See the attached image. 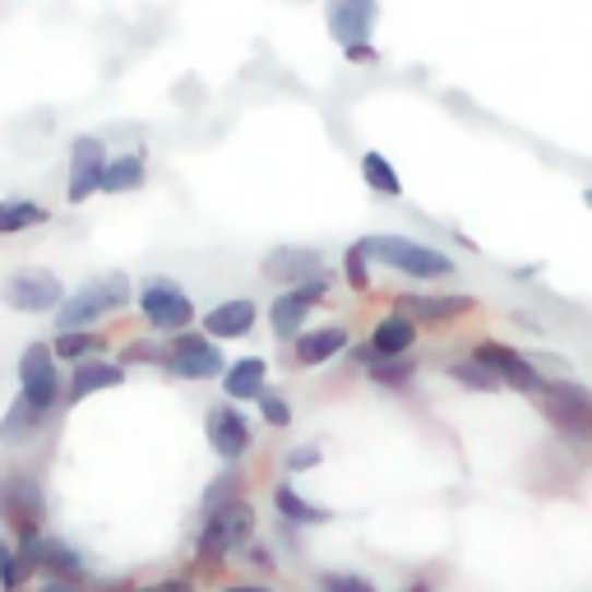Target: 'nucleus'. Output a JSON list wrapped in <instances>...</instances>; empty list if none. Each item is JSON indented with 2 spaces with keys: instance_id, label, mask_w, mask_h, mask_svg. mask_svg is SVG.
<instances>
[{
  "instance_id": "nucleus-14",
  "label": "nucleus",
  "mask_w": 592,
  "mask_h": 592,
  "mask_svg": "<svg viewBox=\"0 0 592 592\" xmlns=\"http://www.w3.org/2000/svg\"><path fill=\"white\" fill-rule=\"evenodd\" d=\"M260 273L279 287H296V283L315 279V273H324V260H320V250H310V246H273L264 254Z\"/></svg>"
},
{
  "instance_id": "nucleus-33",
  "label": "nucleus",
  "mask_w": 592,
  "mask_h": 592,
  "mask_svg": "<svg viewBox=\"0 0 592 592\" xmlns=\"http://www.w3.org/2000/svg\"><path fill=\"white\" fill-rule=\"evenodd\" d=\"M241 496V477H236V472L227 467L223 477H213V486L204 490V514H213V509H223L227 500H236Z\"/></svg>"
},
{
  "instance_id": "nucleus-20",
  "label": "nucleus",
  "mask_w": 592,
  "mask_h": 592,
  "mask_svg": "<svg viewBox=\"0 0 592 592\" xmlns=\"http://www.w3.org/2000/svg\"><path fill=\"white\" fill-rule=\"evenodd\" d=\"M417 329H422L417 320H407L403 310H393L370 329V352H380V357H407V352L417 347Z\"/></svg>"
},
{
  "instance_id": "nucleus-7",
  "label": "nucleus",
  "mask_w": 592,
  "mask_h": 592,
  "mask_svg": "<svg viewBox=\"0 0 592 592\" xmlns=\"http://www.w3.org/2000/svg\"><path fill=\"white\" fill-rule=\"evenodd\" d=\"M5 306L19 315H56V306L66 301V283L56 279L51 269H19L0 287Z\"/></svg>"
},
{
  "instance_id": "nucleus-45",
  "label": "nucleus",
  "mask_w": 592,
  "mask_h": 592,
  "mask_svg": "<svg viewBox=\"0 0 592 592\" xmlns=\"http://www.w3.org/2000/svg\"><path fill=\"white\" fill-rule=\"evenodd\" d=\"M583 204H588V209H592V186H583Z\"/></svg>"
},
{
  "instance_id": "nucleus-2",
  "label": "nucleus",
  "mask_w": 592,
  "mask_h": 592,
  "mask_svg": "<svg viewBox=\"0 0 592 592\" xmlns=\"http://www.w3.org/2000/svg\"><path fill=\"white\" fill-rule=\"evenodd\" d=\"M366 250H370V260H380L384 269L393 273H407V279H422V283H440V279H453V264L445 250L436 246H426V241H412V236H366Z\"/></svg>"
},
{
  "instance_id": "nucleus-3",
  "label": "nucleus",
  "mask_w": 592,
  "mask_h": 592,
  "mask_svg": "<svg viewBox=\"0 0 592 592\" xmlns=\"http://www.w3.org/2000/svg\"><path fill=\"white\" fill-rule=\"evenodd\" d=\"M532 399H537L542 417L556 426L565 440H575V445L592 440V389H583L575 380H546Z\"/></svg>"
},
{
  "instance_id": "nucleus-34",
  "label": "nucleus",
  "mask_w": 592,
  "mask_h": 592,
  "mask_svg": "<svg viewBox=\"0 0 592 592\" xmlns=\"http://www.w3.org/2000/svg\"><path fill=\"white\" fill-rule=\"evenodd\" d=\"M254 403H260V417H264L273 430H287V426H292V403L283 399V393H269V389H264Z\"/></svg>"
},
{
  "instance_id": "nucleus-46",
  "label": "nucleus",
  "mask_w": 592,
  "mask_h": 592,
  "mask_svg": "<svg viewBox=\"0 0 592 592\" xmlns=\"http://www.w3.org/2000/svg\"><path fill=\"white\" fill-rule=\"evenodd\" d=\"M134 592H157V588H134Z\"/></svg>"
},
{
  "instance_id": "nucleus-25",
  "label": "nucleus",
  "mask_w": 592,
  "mask_h": 592,
  "mask_svg": "<svg viewBox=\"0 0 592 592\" xmlns=\"http://www.w3.org/2000/svg\"><path fill=\"white\" fill-rule=\"evenodd\" d=\"M43 575L47 579H79L84 575V556L70 546V542H61V537H43Z\"/></svg>"
},
{
  "instance_id": "nucleus-15",
  "label": "nucleus",
  "mask_w": 592,
  "mask_h": 592,
  "mask_svg": "<svg viewBox=\"0 0 592 592\" xmlns=\"http://www.w3.org/2000/svg\"><path fill=\"white\" fill-rule=\"evenodd\" d=\"M116 384H126V366L121 362H103V357H84V362H74L70 370V380H66V403H84L88 393H103V389H116Z\"/></svg>"
},
{
  "instance_id": "nucleus-36",
  "label": "nucleus",
  "mask_w": 592,
  "mask_h": 592,
  "mask_svg": "<svg viewBox=\"0 0 592 592\" xmlns=\"http://www.w3.org/2000/svg\"><path fill=\"white\" fill-rule=\"evenodd\" d=\"M320 588H324V592H380L370 579H362V575H343V569H324V575H320Z\"/></svg>"
},
{
  "instance_id": "nucleus-31",
  "label": "nucleus",
  "mask_w": 592,
  "mask_h": 592,
  "mask_svg": "<svg viewBox=\"0 0 592 592\" xmlns=\"http://www.w3.org/2000/svg\"><path fill=\"white\" fill-rule=\"evenodd\" d=\"M93 347H97V339H93V333H84V329H74V333H56V343H51L56 362H84Z\"/></svg>"
},
{
  "instance_id": "nucleus-5",
  "label": "nucleus",
  "mask_w": 592,
  "mask_h": 592,
  "mask_svg": "<svg viewBox=\"0 0 592 592\" xmlns=\"http://www.w3.org/2000/svg\"><path fill=\"white\" fill-rule=\"evenodd\" d=\"M167 370L176 375V380H223V370H227V357H223V347L218 339H209V333H171V347H167Z\"/></svg>"
},
{
  "instance_id": "nucleus-13",
  "label": "nucleus",
  "mask_w": 592,
  "mask_h": 592,
  "mask_svg": "<svg viewBox=\"0 0 592 592\" xmlns=\"http://www.w3.org/2000/svg\"><path fill=\"white\" fill-rule=\"evenodd\" d=\"M324 19H329V33H333V43L339 47L370 43L375 19H380V0H329Z\"/></svg>"
},
{
  "instance_id": "nucleus-23",
  "label": "nucleus",
  "mask_w": 592,
  "mask_h": 592,
  "mask_svg": "<svg viewBox=\"0 0 592 592\" xmlns=\"http://www.w3.org/2000/svg\"><path fill=\"white\" fill-rule=\"evenodd\" d=\"M144 176H149V167H144L140 153L107 157V167H103V194H130V190H140Z\"/></svg>"
},
{
  "instance_id": "nucleus-4",
  "label": "nucleus",
  "mask_w": 592,
  "mask_h": 592,
  "mask_svg": "<svg viewBox=\"0 0 592 592\" xmlns=\"http://www.w3.org/2000/svg\"><path fill=\"white\" fill-rule=\"evenodd\" d=\"M19 399L28 407H37L47 417L56 412V403L66 399V384H61V362L47 343H28L24 357H19Z\"/></svg>"
},
{
  "instance_id": "nucleus-6",
  "label": "nucleus",
  "mask_w": 592,
  "mask_h": 592,
  "mask_svg": "<svg viewBox=\"0 0 592 592\" xmlns=\"http://www.w3.org/2000/svg\"><path fill=\"white\" fill-rule=\"evenodd\" d=\"M329 287H333L329 273H315V279L296 283V287H283V296H273V306H269V329H273V339L292 343L296 333L306 329V315L329 296Z\"/></svg>"
},
{
  "instance_id": "nucleus-39",
  "label": "nucleus",
  "mask_w": 592,
  "mask_h": 592,
  "mask_svg": "<svg viewBox=\"0 0 592 592\" xmlns=\"http://www.w3.org/2000/svg\"><path fill=\"white\" fill-rule=\"evenodd\" d=\"M246 565H254V569H264V575H273V556H269V546L264 542H246Z\"/></svg>"
},
{
  "instance_id": "nucleus-27",
  "label": "nucleus",
  "mask_w": 592,
  "mask_h": 592,
  "mask_svg": "<svg viewBox=\"0 0 592 592\" xmlns=\"http://www.w3.org/2000/svg\"><path fill=\"white\" fill-rule=\"evenodd\" d=\"M47 417L37 407H28L24 399H14L10 407H5V417H0V440L5 445H24L28 436H37V426H43Z\"/></svg>"
},
{
  "instance_id": "nucleus-35",
  "label": "nucleus",
  "mask_w": 592,
  "mask_h": 592,
  "mask_svg": "<svg viewBox=\"0 0 592 592\" xmlns=\"http://www.w3.org/2000/svg\"><path fill=\"white\" fill-rule=\"evenodd\" d=\"M24 569H19V556L10 542H0V592H24Z\"/></svg>"
},
{
  "instance_id": "nucleus-10",
  "label": "nucleus",
  "mask_w": 592,
  "mask_h": 592,
  "mask_svg": "<svg viewBox=\"0 0 592 592\" xmlns=\"http://www.w3.org/2000/svg\"><path fill=\"white\" fill-rule=\"evenodd\" d=\"M107 144L97 134H79L70 144V186H66V200L70 204H84L93 194H103V167H107Z\"/></svg>"
},
{
  "instance_id": "nucleus-18",
  "label": "nucleus",
  "mask_w": 592,
  "mask_h": 592,
  "mask_svg": "<svg viewBox=\"0 0 592 592\" xmlns=\"http://www.w3.org/2000/svg\"><path fill=\"white\" fill-rule=\"evenodd\" d=\"M339 352H347V329L343 324H320V329H301L292 339V357H296V366H324V362H333Z\"/></svg>"
},
{
  "instance_id": "nucleus-9",
  "label": "nucleus",
  "mask_w": 592,
  "mask_h": 592,
  "mask_svg": "<svg viewBox=\"0 0 592 592\" xmlns=\"http://www.w3.org/2000/svg\"><path fill=\"white\" fill-rule=\"evenodd\" d=\"M472 362H482L505 389H519V393H528V399L546 384V375L532 366V357H523V352H514L509 343H477L472 347Z\"/></svg>"
},
{
  "instance_id": "nucleus-42",
  "label": "nucleus",
  "mask_w": 592,
  "mask_h": 592,
  "mask_svg": "<svg viewBox=\"0 0 592 592\" xmlns=\"http://www.w3.org/2000/svg\"><path fill=\"white\" fill-rule=\"evenodd\" d=\"M37 592H79V588H74L70 579H47V583L37 588Z\"/></svg>"
},
{
  "instance_id": "nucleus-30",
  "label": "nucleus",
  "mask_w": 592,
  "mask_h": 592,
  "mask_svg": "<svg viewBox=\"0 0 592 592\" xmlns=\"http://www.w3.org/2000/svg\"><path fill=\"white\" fill-rule=\"evenodd\" d=\"M343 279H347L352 292H362V296L370 292V250H366V236L347 246V254H343Z\"/></svg>"
},
{
  "instance_id": "nucleus-44",
  "label": "nucleus",
  "mask_w": 592,
  "mask_h": 592,
  "mask_svg": "<svg viewBox=\"0 0 592 592\" xmlns=\"http://www.w3.org/2000/svg\"><path fill=\"white\" fill-rule=\"evenodd\" d=\"M403 592H430V583H426V579H417V583H407Z\"/></svg>"
},
{
  "instance_id": "nucleus-17",
  "label": "nucleus",
  "mask_w": 592,
  "mask_h": 592,
  "mask_svg": "<svg viewBox=\"0 0 592 592\" xmlns=\"http://www.w3.org/2000/svg\"><path fill=\"white\" fill-rule=\"evenodd\" d=\"M254 320H260V306L250 301V296H227V301H218L209 315H204V333L209 339H246V333L254 329Z\"/></svg>"
},
{
  "instance_id": "nucleus-24",
  "label": "nucleus",
  "mask_w": 592,
  "mask_h": 592,
  "mask_svg": "<svg viewBox=\"0 0 592 592\" xmlns=\"http://www.w3.org/2000/svg\"><path fill=\"white\" fill-rule=\"evenodd\" d=\"M273 509H279V514H283L287 523H296V528H320V523L333 519L329 509L310 505L306 496H296V486H279V490H273Z\"/></svg>"
},
{
  "instance_id": "nucleus-11",
  "label": "nucleus",
  "mask_w": 592,
  "mask_h": 592,
  "mask_svg": "<svg viewBox=\"0 0 592 592\" xmlns=\"http://www.w3.org/2000/svg\"><path fill=\"white\" fill-rule=\"evenodd\" d=\"M0 514L14 523V532L43 528V519H47V500H43V486H37L33 472H14V477L0 482Z\"/></svg>"
},
{
  "instance_id": "nucleus-40",
  "label": "nucleus",
  "mask_w": 592,
  "mask_h": 592,
  "mask_svg": "<svg viewBox=\"0 0 592 592\" xmlns=\"http://www.w3.org/2000/svg\"><path fill=\"white\" fill-rule=\"evenodd\" d=\"M315 463H320V449H315V445H306V449H292V453H287V467H292V472L315 467Z\"/></svg>"
},
{
  "instance_id": "nucleus-8",
  "label": "nucleus",
  "mask_w": 592,
  "mask_h": 592,
  "mask_svg": "<svg viewBox=\"0 0 592 592\" xmlns=\"http://www.w3.org/2000/svg\"><path fill=\"white\" fill-rule=\"evenodd\" d=\"M134 301H140L144 320H149L157 333H181V329H190V320H194L190 292H186L181 283H171V279H149Z\"/></svg>"
},
{
  "instance_id": "nucleus-29",
  "label": "nucleus",
  "mask_w": 592,
  "mask_h": 592,
  "mask_svg": "<svg viewBox=\"0 0 592 592\" xmlns=\"http://www.w3.org/2000/svg\"><path fill=\"white\" fill-rule=\"evenodd\" d=\"M449 380L463 384V389H472V393H500V389H505L496 375H490L482 362H472V357H467V362H453V366H449Z\"/></svg>"
},
{
  "instance_id": "nucleus-28",
  "label": "nucleus",
  "mask_w": 592,
  "mask_h": 592,
  "mask_svg": "<svg viewBox=\"0 0 592 592\" xmlns=\"http://www.w3.org/2000/svg\"><path fill=\"white\" fill-rule=\"evenodd\" d=\"M51 213L33 200H0V236H19L28 227H43Z\"/></svg>"
},
{
  "instance_id": "nucleus-32",
  "label": "nucleus",
  "mask_w": 592,
  "mask_h": 592,
  "mask_svg": "<svg viewBox=\"0 0 592 592\" xmlns=\"http://www.w3.org/2000/svg\"><path fill=\"white\" fill-rule=\"evenodd\" d=\"M14 556H19V569H24V579H33L37 569H43V532H37V528L19 532V542H14Z\"/></svg>"
},
{
  "instance_id": "nucleus-38",
  "label": "nucleus",
  "mask_w": 592,
  "mask_h": 592,
  "mask_svg": "<svg viewBox=\"0 0 592 592\" xmlns=\"http://www.w3.org/2000/svg\"><path fill=\"white\" fill-rule=\"evenodd\" d=\"M343 56H347V66H380V51L370 43H352V47H343Z\"/></svg>"
},
{
  "instance_id": "nucleus-12",
  "label": "nucleus",
  "mask_w": 592,
  "mask_h": 592,
  "mask_svg": "<svg viewBox=\"0 0 592 592\" xmlns=\"http://www.w3.org/2000/svg\"><path fill=\"white\" fill-rule=\"evenodd\" d=\"M204 436H209L213 453H218L223 463H236V459H241V453L254 445V430H250V422L241 417V407H232V399L209 407V417H204Z\"/></svg>"
},
{
  "instance_id": "nucleus-16",
  "label": "nucleus",
  "mask_w": 592,
  "mask_h": 592,
  "mask_svg": "<svg viewBox=\"0 0 592 592\" xmlns=\"http://www.w3.org/2000/svg\"><path fill=\"white\" fill-rule=\"evenodd\" d=\"M472 306V296L459 292V296H422V292H403L399 296V310L407 315V320H417V324H449V320H459V315H467Z\"/></svg>"
},
{
  "instance_id": "nucleus-37",
  "label": "nucleus",
  "mask_w": 592,
  "mask_h": 592,
  "mask_svg": "<svg viewBox=\"0 0 592 592\" xmlns=\"http://www.w3.org/2000/svg\"><path fill=\"white\" fill-rule=\"evenodd\" d=\"M130 362H163V366H167V352H157L153 343H130V347L121 352V366H130Z\"/></svg>"
},
{
  "instance_id": "nucleus-43",
  "label": "nucleus",
  "mask_w": 592,
  "mask_h": 592,
  "mask_svg": "<svg viewBox=\"0 0 592 592\" xmlns=\"http://www.w3.org/2000/svg\"><path fill=\"white\" fill-rule=\"evenodd\" d=\"M223 592H273V588H264V583H232V588H223Z\"/></svg>"
},
{
  "instance_id": "nucleus-1",
  "label": "nucleus",
  "mask_w": 592,
  "mask_h": 592,
  "mask_svg": "<svg viewBox=\"0 0 592 592\" xmlns=\"http://www.w3.org/2000/svg\"><path fill=\"white\" fill-rule=\"evenodd\" d=\"M134 301V287L121 269L111 273H97V279H88L84 287L66 292V301L56 306V333H74V329H88L97 320H107V315L126 310Z\"/></svg>"
},
{
  "instance_id": "nucleus-41",
  "label": "nucleus",
  "mask_w": 592,
  "mask_h": 592,
  "mask_svg": "<svg viewBox=\"0 0 592 592\" xmlns=\"http://www.w3.org/2000/svg\"><path fill=\"white\" fill-rule=\"evenodd\" d=\"M157 592H194L190 579H167V583H157Z\"/></svg>"
},
{
  "instance_id": "nucleus-22",
  "label": "nucleus",
  "mask_w": 592,
  "mask_h": 592,
  "mask_svg": "<svg viewBox=\"0 0 592 592\" xmlns=\"http://www.w3.org/2000/svg\"><path fill=\"white\" fill-rule=\"evenodd\" d=\"M204 519L223 528V537L232 542V550H236V546H246V542L254 537V505H246L241 496L227 500L223 509H213V514H204Z\"/></svg>"
},
{
  "instance_id": "nucleus-26",
  "label": "nucleus",
  "mask_w": 592,
  "mask_h": 592,
  "mask_svg": "<svg viewBox=\"0 0 592 592\" xmlns=\"http://www.w3.org/2000/svg\"><path fill=\"white\" fill-rule=\"evenodd\" d=\"M362 176H366V186H370L375 194H384V200H399V194H403V176L393 171V163H389L384 153L366 149V153H362Z\"/></svg>"
},
{
  "instance_id": "nucleus-21",
  "label": "nucleus",
  "mask_w": 592,
  "mask_h": 592,
  "mask_svg": "<svg viewBox=\"0 0 592 592\" xmlns=\"http://www.w3.org/2000/svg\"><path fill=\"white\" fill-rule=\"evenodd\" d=\"M352 362H357L370 380L384 384V389H399V384H407L412 375H417V362L412 357H380V352H370V343L352 352Z\"/></svg>"
},
{
  "instance_id": "nucleus-19",
  "label": "nucleus",
  "mask_w": 592,
  "mask_h": 592,
  "mask_svg": "<svg viewBox=\"0 0 592 592\" xmlns=\"http://www.w3.org/2000/svg\"><path fill=\"white\" fill-rule=\"evenodd\" d=\"M269 384V362L264 357H241V362H227L223 370V393L232 403H254Z\"/></svg>"
}]
</instances>
